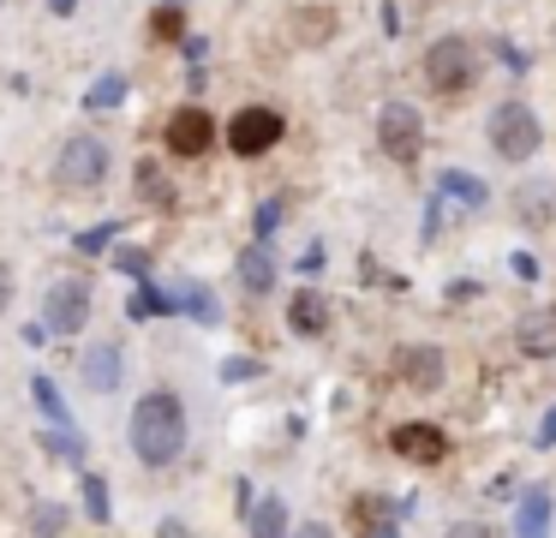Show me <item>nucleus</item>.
<instances>
[{
  "label": "nucleus",
  "instance_id": "nucleus-1",
  "mask_svg": "<svg viewBox=\"0 0 556 538\" xmlns=\"http://www.w3.org/2000/svg\"><path fill=\"white\" fill-rule=\"evenodd\" d=\"M132 449H138L144 466L180 461V449H186V406H180V395L150 389L144 401L132 406Z\"/></svg>",
  "mask_w": 556,
  "mask_h": 538
},
{
  "label": "nucleus",
  "instance_id": "nucleus-2",
  "mask_svg": "<svg viewBox=\"0 0 556 538\" xmlns=\"http://www.w3.org/2000/svg\"><path fill=\"white\" fill-rule=\"evenodd\" d=\"M472 78H479V48H472L467 36H437V42L425 48V84H431L437 96L472 90Z\"/></svg>",
  "mask_w": 556,
  "mask_h": 538
},
{
  "label": "nucleus",
  "instance_id": "nucleus-3",
  "mask_svg": "<svg viewBox=\"0 0 556 538\" xmlns=\"http://www.w3.org/2000/svg\"><path fill=\"white\" fill-rule=\"evenodd\" d=\"M54 179H61L66 191H90L109 179V143L90 138V132H78V138L61 143V162H54Z\"/></svg>",
  "mask_w": 556,
  "mask_h": 538
},
{
  "label": "nucleus",
  "instance_id": "nucleus-4",
  "mask_svg": "<svg viewBox=\"0 0 556 538\" xmlns=\"http://www.w3.org/2000/svg\"><path fill=\"white\" fill-rule=\"evenodd\" d=\"M377 143H383V155H389V162H401V167H413V162H419V150H425L419 108L389 102L383 114H377Z\"/></svg>",
  "mask_w": 556,
  "mask_h": 538
},
{
  "label": "nucleus",
  "instance_id": "nucleus-5",
  "mask_svg": "<svg viewBox=\"0 0 556 538\" xmlns=\"http://www.w3.org/2000/svg\"><path fill=\"white\" fill-rule=\"evenodd\" d=\"M491 143L503 162H527V155H539V114L520 102H503L491 114Z\"/></svg>",
  "mask_w": 556,
  "mask_h": 538
},
{
  "label": "nucleus",
  "instance_id": "nucleus-6",
  "mask_svg": "<svg viewBox=\"0 0 556 538\" xmlns=\"http://www.w3.org/2000/svg\"><path fill=\"white\" fill-rule=\"evenodd\" d=\"M281 132H288V126H281L276 108H264V102L240 108V114L228 120V150L233 155H264V150H276V143H281Z\"/></svg>",
  "mask_w": 556,
  "mask_h": 538
},
{
  "label": "nucleus",
  "instance_id": "nucleus-7",
  "mask_svg": "<svg viewBox=\"0 0 556 538\" xmlns=\"http://www.w3.org/2000/svg\"><path fill=\"white\" fill-rule=\"evenodd\" d=\"M90 317V281L85 275H66V281L49 287V299H42V323H49L54 335H78Z\"/></svg>",
  "mask_w": 556,
  "mask_h": 538
},
{
  "label": "nucleus",
  "instance_id": "nucleus-8",
  "mask_svg": "<svg viewBox=\"0 0 556 538\" xmlns=\"http://www.w3.org/2000/svg\"><path fill=\"white\" fill-rule=\"evenodd\" d=\"M210 143H216V120H210L204 108H180V114L168 120V150L174 155H204Z\"/></svg>",
  "mask_w": 556,
  "mask_h": 538
},
{
  "label": "nucleus",
  "instance_id": "nucleus-9",
  "mask_svg": "<svg viewBox=\"0 0 556 538\" xmlns=\"http://www.w3.org/2000/svg\"><path fill=\"white\" fill-rule=\"evenodd\" d=\"M395 377L413 389H443V347H401L395 353Z\"/></svg>",
  "mask_w": 556,
  "mask_h": 538
},
{
  "label": "nucleus",
  "instance_id": "nucleus-10",
  "mask_svg": "<svg viewBox=\"0 0 556 538\" xmlns=\"http://www.w3.org/2000/svg\"><path fill=\"white\" fill-rule=\"evenodd\" d=\"M389 449H395V454H407V461H419V466H437V461L448 454V437H443L437 425H395Z\"/></svg>",
  "mask_w": 556,
  "mask_h": 538
},
{
  "label": "nucleus",
  "instance_id": "nucleus-11",
  "mask_svg": "<svg viewBox=\"0 0 556 538\" xmlns=\"http://www.w3.org/2000/svg\"><path fill=\"white\" fill-rule=\"evenodd\" d=\"M515 341H520V353H532V359H556V305H532L527 317L515 323Z\"/></svg>",
  "mask_w": 556,
  "mask_h": 538
},
{
  "label": "nucleus",
  "instance_id": "nucleus-12",
  "mask_svg": "<svg viewBox=\"0 0 556 538\" xmlns=\"http://www.w3.org/2000/svg\"><path fill=\"white\" fill-rule=\"evenodd\" d=\"M348 521H353L359 538H395V502L377 497V490H365V497H353Z\"/></svg>",
  "mask_w": 556,
  "mask_h": 538
},
{
  "label": "nucleus",
  "instance_id": "nucleus-13",
  "mask_svg": "<svg viewBox=\"0 0 556 538\" xmlns=\"http://www.w3.org/2000/svg\"><path fill=\"white\" fill-rule=\"evenodd\" d=\"M515 538H551V490H527V497H520Z\"/></svg>",
  "mask_w": 556,
  "mask_h": 538
},
{
  "label": "nucleus",
  "instance_id": "nucleus-14",
  "mask_svg": "<svg viewBox=\"0 0 556 538\" xmlns=\"http://www.w3.org/2000/svg\"><path fill=\"white\" fill-rule=\"evenodd\" d=\"M78 371H85V383L90 389H114V383H121V347H90L85 359H78Z\"/></svg>",
  "mask_w": 556,
  "mask_h": 538
},
{
  "label": "nucleus",
  "instance_id": "nucleus-15",
  "mask_svg": "<svg viewBox=\"0 0 556 538\" xmlns=\"http://www.w3.org/2000/svg\"><path fill=\"white\" fill-rule=\"evenodd\" d=\"M245 526H252V538H288V502H281V497H257L252 514H245Z\"/></svg>",
  "mask_w": 556,
  "mask_h": 538
},
{
  "label": "nucleus",
  "instance_id": "nucleus-16",
  "mask_svg": "<svg viewBox=\"0 0 556 538\" xmlns=\"http://www.w3.org/2000/svg\"><path fill=\"white\" fill-rule=\"evenodd\" d=\"M168 299H174V311H192L198 323H222V305H216V293H210V287H198V281H180V287H168Z\"/></svg>",
  "mask_w": 556,
  "mask_h": 538
},
{
  "label": "nucleus",
  "instance_id": "nucleus-17",
  "mask_svg": "<svg viewBox=\"0 0 556 538\" xmlns=\"http://www.w3.org/2000/svg\"><path fill=\"white\" fill-rule=\"evenodd\" d=\"M437 198H460V203H491V186L484 179H472V174H460V167H443V179H437Z\"/></svg>",
  "mask_w": 556,
  "mask_h": 538
},
{
  "label": "nucleus",
  "instance_id": "nucleus-18",
  "mask_svg": "<svg viewBox=\"0 0 556 538\" xmlns=\"http://www.w3.org/2000/svg\"><path fill=\"white\" fill-rule=\"evenodd\" d=\"M288 323L300 335H324L329 329V305L317 293H293V305H288Z\"/></svg>",
  "mask_w": 556,
  "mask_h": 538
},
{
  "label": "nucleus",
  "instance_id": "nucleus-19",
  "mask_svg": "<svg viewBox=\"0 0 556 538\" xmlns=\"http://www.w3.org/2000/svg\"><path fill=\"white\" fill-rule=\"evenodd\" d=\"M240 281L252 287V293H269V287H276V263H269L264 246H252V251L240 258Z\"/></svg>",
  "mask_w": 556,
  "mask_h": 538
},
{
  "label": "nucleus",
  "instance_id": "nucleus-20",
  "mask_svg": "<svg viewBox=\"0 0 556 538\" xmlns=\"http://www.w3.org/2000/svg\"><path fill=\"white\" fill-rule=\"evenodd\" d=\"M121 102H126V78H121V72H102V78L85 90V108H90V114H102V108H121Z\"/></svg>",
  "mask_w": 556,
  "mask_h": 538
},
{
  "label": "nucleus",
  "instance_id": "nucleus-21",
  "mask_svg": "<svg viewBox=\"0 0 556 538\" xmlns=\"http://www.w3.org/2000/svg\"><path fill=\"white\" fill-rule=\"evenodd\" d=\"M150 36H156V42H180V36H186V12H180V0H168V7L150 12Z\"/></svg>",
  "mask_w": 556,
  "mask_h": 538
},
{
  "label": "nucleus",
  "instance_id": "nucleus-22",
  "mask_svg": "<svg viewBox=\"0 0 556 538\" xmlns=\"http://www.w3.org/2000/svg\"><path fill=\"white\" fill-rule=\"evenodd\" d=\"M42 449L61 454V461H73V466H85V437H78L73 425H54L49 437H42Z\"/></svg>",
  "mask_w": 556,
  "mask_h": 538
},
{
  "label": "nucleus",
  "instance_id": "nucleus-23",
  "mask_svg": "<svg viewBox=\"0 0 556 538\" xmlns=\"http://www.w3.org/2000/svg\"><path fill=\"white\" fill-rule=\"evenodd\" d=\"M30 395H37V406H42V413H49V425H73V413H66L61 389H54L49 377H30Z\"/></svg>",
  "mask_w": 556,
  "mask_h": 538
},
{
  "label": "nucleus",
  "instance_id": "nucleus-24",
  "mask_svg": "<svg viewBox=\"0 0 556 538\" xmlns=\"http://www.w3.org/2000/svg\"><path fill=\"white\" fill-rule=\"evenodd\" d=\"M138 191H144L150 203H162V210L174 203V186L162 179V167H156V162H144V167H138Z\"/></svg>",
  "mask_w": 556,
  "mask_h": 538
},
{
  "label": "nucleus",
  "instance_id": "nucleus-25",
  "mask_svg": "<svg viewBox=\"0 0 556 538\" xmlns=\"http://www.w3.org/2000/svg\"><path fill=\"white\" fill-rule=\"evenodd\" d=\"M126 311H132V317H156V311H174V299L168 293H162V287H138V293H132V305H126Z\"/></svg>",
  "mask_w": 556,
  "mask_h": 538
},
{
  "label": "nucleus",
  "instance_id": "nucleus-26",
  "mask_svg": "<svg viewBox=\"0 0 556 538\" xmlns=\"http://www.w3.org/2000/svg\"><path fill=\"white\" fill-rule=\"evenodd\" d=\"M85 509H90V521H109V485L97 473H85Z\"/></svg>",
  "mask_w": 556,
  "mask_h": 538
},
{
  "label": "nucleus",
  "instance_id": "nucleus-27",
  "mask_svg": "<svg viewBox=\"0 0 556 538\" xmlns=\"http://www.w3.org/2000/svg\"><path fill=\"white\" fill-rule=\"evenodd\" d=\"M30 526H37V538H61V526H66V509H54V502H42V509L30 514Z\"/></svg>",
  "mask_w": 556,
  "mask_h": 538
},
{
  "label": "nucleus",
  "instance_id": "nucleus-28",
  "mask_svg": "<svg viewBox=\"0 0 556 538\" xmlns=\"http://www.w3.org/2000/svg\"><path fill=\"white\" fill-rule=\"evenodd\" d=\"M114 234H121V227H90V234H78V251H85V258H90V251H109L114 246Z\"/></svg>",
  "mask_w": 556,
  "mask_h": 538
},
{
  "label": "nucleus",
  "instance_id": "nucleus-29",
  "mask_svg": "<svg viewBox=\"0 0 556 538\" xmlns=\"http://www.w3.org/2000/svg\"><path fill=\"white\" fill-rule=\"evenodd\" d=\"M276 227H281V198H269L264 210H257V239H269Z\"/></svg>",
  "mask_w": 556,
  "mask_h": 538
},
{
  "label": "nucleus",
  "instance_id": "nucleus-30",
  "mask_svg": "<svg viewBox=\"0 0 556 538\" xmlns=\"http://www.w3.org/2000/svg\"><path fill=\"white\" fill-rule=\"evenodd\" d=\"M114 270H126V275H144V270H150V258H144V251H132V246H126V251H114Z\"/></svg>",
  "mask_w": 556,
  "mask_h": 538
},
{
  "label": "nucleus",
  "instance_id": "nucleus-31",
  "mask_svg": "<svg viewBox=\"0 0 556 538\" xmlns=\"http://www.w3.org/2000/svg\"><path fill=\"white\" fill-rule=\"evenodd\" d=\"M305 18H312V24H305V42H324V36H329V12L324 7H305Z\"/></svg>",
  "mask_w": 556,
  "mask_h": 538
},
{
  "label": "nucleus",
  "instance_id": "nucleus-32",
  "mask_svg": "<svg viewBox=\"0 0 556 538\" xmlns=\"http://www.w3.org/2000/svg\"><path fill=\"white\" fill-rule=\"evenodd\" d=\"M496 54H503V60H508V72H527V54H520V48H515V42H496Z\"/></svg>",
  "mask_w": 556,
  "mask_h": 538
},
{
  "label": "nucleus",
  "instance_id": "nucleus-33",
  "mask_svg": "<svg viewBox=\"0 0 556 538\" xmlns=\"http://www.w3.org/2000/svg\"><path fill=\"white\" fill-rule=\"evenodd\" d=\"M448 538H491V533L479 521H460V526H448Z\"/></svg>",
  "mask_w": 556,
  "mask_h": 538
},
{
  "label": "nucleus",
  "instance_id": "nucleus-34",
  "mask_svg": "<svg viewBox=\"0 0 556 538\" xmlns=\"http://www.w3.org/2000/svg\"><path fill=\"white\" fill-rule=\"evenodd\" d=\"M13 305V270H7V263H0V311Z\"/></svg>",
  "mask_w": 556,
  "mask_h": 538
},
{
  "label": "nucleus",
  "instance_id": "nucleus-35",
  "mask_svg": "<svg viewBox=\"0 0 556 538\" xmlns=\"http://www.w3.org/2000/svg\"><path fill=\"white\" fill-rule=\"evenodd\" d=\"M293 538H329V526H317V521H305V526H300V533H293Z\"/></svg>",
  "mask_w": 556,
  "mask_h": 538
},
{
  "label": "nucleus",
  "instance_id": "nucleus-36",
  "mask_svg": "<svg viewBox=\"0 0 556 538\" xmlns=\"http://www.w3.org/2000/svg\"><path fill=\"white\" fill-rule=\"evenodd\" d=\"M73 7H78V0H49V12H54V18H66Z\"/></svg>",
  "mask_w": 556,
  "mask_h": 538
},
{
  "label": "nucleus",
  "instance_id": "nucleus-37",
  "mask_svg": "<svg viewBox=\"0 0 556 538\" xmlns=\"http://www.w3.org/2000/svg\"><path fill=\"white\" fill-rule=\"evenodd\" d=\"M539 442H556V413L544 418V430H539Z\"/></svg>",
  "mask_w": 556,
  "mask_h": 538
}]
</instances>
